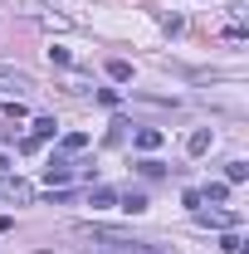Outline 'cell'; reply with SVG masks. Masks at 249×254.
<instances>
[{
    "instance_id": "obj_12",
    "label": "cell",
    "mask_w": 249,
    "mask_h": 254,
    "mask_svg": "<svg viewBox=\"0 0 249 254\" xmlns=\"http://www.w3.org/2000/svg\"><path fill=\"white\" fill-rule=\"evenodd\" d=\"M245 176H249V166H245V161H230V166H225V186H240Z\"/></svg>"
},
{
    "instance_id": "obj_16",
    "label": "cell",
    "mask_w": 249,
    "mask_h": 254,
    "mask_svg": "<svg viewBox=\"0 0 249 254\" xmlns=\"http://www.w3.org/2000/svg\"><path fill=\"white\" fill-rule=\"evenodd\" d=\"M142 176H166V166H161V161H152V157H147V161H142Z\"/></svg>"
},
{
    "instance_id": "obj_6",
    "label": "cell",
    "mask_w": 249,
    "mask_h": 254,
    "mask_svg": "<svg viewBox=\"0 0 249 254\" xmlns=\"http://www.w3.org/2000/svg\"><path fill=\"white\" fill-rule=\"evenodd\" d=\"M210 142H215V137H210V127H195V132H190V142H186V152H190V157H200V152H210Z\"/></svg>"
},
{
    "instance_id": "obj_14",
    "label": "cell",
    "mask_w": 249,
    "mask_h": 254,
    "mask_svg": "<svg viewBox=\"0 0 249 254\" xmlns=\"http://www.w3.org/2000/svg\"><path fill=\"white\" fill-rule=\"evenodd\" d=\"M83 147H88L83 132H68V137H63V152H83Z\"/></svg>"
},
{
    "instance_id": "obj_2",
    "label": "cell",
    "mask_w": 249,
    "mask_h": 254,
    "mask_svg": "<svg viewBox=\"0 0 249 254\" xmlns=\"http://www.w3.org/2000/svg\"><path fill=\"white\" fill-rule=\"evenodd\" d=\"M0 200H10V205H30V200H34V186H30V181H20V176H5V181H0Z\"/></svg>"
},
{
    "instance_id": "obj_13",
    "label": "cell",
    "mask_w": 249,
    "mask_h": 254,
    "mask_svg": "<svg viewBox=\"0 0 249 254\" xmlns=\"http://www.w3.org/2000/svg\"><path fill=\"white\" fill-rule=\"evenodd\" d=\"M123 210L142 215V210H147V195H142V190H127V195H123Z\"/></svg>"
},
{
    "instance_id": "obj_3",
    "label": "cell",
    "mask_w": 249,
    "mask_h": 254,
    "mask_svg": "<svg viewBox=\"0 0 249 254\" xmlns=\"http://www.w3.org/2000/svg\"><path fill=\"white\" fill-rule=\"evenodd\" d=\"M0 88H5V93H25V88H34V83H30L25 68H0Z\"/></svg>"
},
{
    "instance_id": "obj_9",
    "label": "cell",
    "mask_w": 249,
    "mask_h": 254,
    "mask_svg": "<svg viewBox=\"0 0 249 254\" xmlns=\"http://www.w3.org/2000/svg\"><path fill=\"white\" fill-rule=\"evenodd\" d=\"M137 147H142V152H156V147H161V132H156V127H142V132H137Z\"/></svg>"
},
{
    "instance_id": "obj_4",
    "label": "cell",
    "mask_w": 249,
    "mask_h": 254,
    "mask_svg": "<svg viewBox=\"0 0 249 254\" xmlns=\"http://www.w3.org/2000/svg\"><path fill=\"white\" fill-rule=\"evenodd\" d=\"M68 176H73V166H68L63 157H54L49 166H44V181H49V186H68Z\"/></svg>"
},
{
    "instance_id": "obj_7",
    "label": "cell",
    "mask_w": 249,
    "mask_h": 254,
    "mask_svg": "<svg viewBox=\"0 0 249 254\" xmlns=\"http://www.w3.org/2000/svg\"><path fill=\"white\" fill-rule=\"evenodd\" d=\"M195 195H200V200H210V205H225V200H230V186H225V181H210V186L195 190Z\"/></svg>"
},
{
    "instance_id": "obj_5",
    "label": "cell",
    "mask_w": 249,
    "mask_h": 254,
    "mask_svg": "<svg viewBox=\"0 0 249 254\" xmlns=\"http://www.w3.org/2000/svg\"><path fill=\"white\" fill-rule=\"evenodd\" d=\"M195 220H200V225H225V230H235L240 215H230V210H195Z\"/></svg>"
},
{
    "instance_id": "obj_11",
    "label": "cell",
    "mask_w": 249,
    "mask_h": 254,
    "mask_svg": "<svg viewBox=\"0 0 249 254\" xmlns=\"http://www.w3.org/2000/svg\"><path fill=\"white\" fill-rule=\"evenodd\" d=\"M54 127H59V123H54V118H34L30 137H34V142H44V137H54Z\"/></svg>"
},
{
    "instance_id": "obj_1",
    "label": "cell",
    "mask_w": 249,
    "mask_h": 254,
    "mask_svg": "<svg viewBox=\"0 0 249 254\" xmlns=\"http://www.w3.org/2000/svg\"><path fill=\"white\" fill-rule=\"evenodd\" d=\"M78 240H88V245H98V250H108V254H161L152 245H142L137 235L113 230V225H78Z\"/></svg>"
},
{
    "instance_id": "obj_15",
    "label": "cell",
    "mask_w": 249,
    "mask_h": 254,
    "mask_svg": "<svg viewBox=\"0 0 249 254\" xmlns=\"http://www.w3.org/2000/svg\"><path fill=\"white\" fill-rule=\"evenodd\" d=\"M220 250H225V254H240V235H235V230H230V235H225V240H220Z\"/></svg>"
},
{
    "instance_id": "obj_8",
    "label": "cell",
    "mask_w": 249,
    "mask_h": 254,
    "mask_svg": "<svg viewBox=\"0 0 249 254\" xmlns=\"http://www.w3.org/2000/svg\"><path fill=\"white\" fill-rule=\"evenodd\" d=\"M108 78H113V83H127V78H132V64L127 59H108Z\"/></svg>"
},
{
    "instance_id": "obj_10",
    "label": "cell",
    "mask_w": 249,
    "mask_h": 254,
    "mask_svg": "<svg viewBox=\"0 0 249 254\" xmlns=\"http://www.w3.org/2000/svg\"><path fill=\"white\" fill-rule=\"evenodd\" d=\"M113 200H118V195H113L108 186H93V190H88V205H98V210H108Z\"/></svg>"
}]
</instances>
